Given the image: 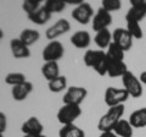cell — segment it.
Wrapping results in <instances>:
<instances>
[{
  "label": "cell",
  "instance_id": "6da1fadb",
  "mask_svg": "<svg viewBox=\"0 0 146 137\" xmlns=\"http://www.w3.org/2000/svg\"><path fill=\"white\" fill-rule=\"evenodd\" d=\"M124 104L123 105H117L110 108L107 113L100 118V120L98 122V129L105 132V131H113V127L116 126V124L121 120L124 115Z\"/></svg>",
  "mask_w": 146,
  "mask_h": 137
},
{
  "label": "cell",
  "instance_id": "7a4b0ae2",
  "mask_svg": "<svg viewBox=\"0 0 146 137\" xmlns=\"http://www.w3.org/2000/svg\"><path fill=\"white\" fill-rule=\"evenodd\" d=\"M82 115L80 105H74V104H63L57 111V120L60 124L71 125L74 124V121Z\"/></svg>",
  "mask_w": 146,
  "mask_h": 137
},
{
  "label": "cell",
  "instance_id": "3957f363",
  "mask_svg": "<svg viewBox=\"0 0 146 137\" xmlns=\"http://www.w3.org/2000/svg\"><path fill=\"white\" fill-rule=\"evenodd\" d=\"M122 83H123L124 89L129 94V97L139 98L143 95V83L140 82L139 77H136L133 72L128 71L122 77Z\"/></svg>",
  "mask_w": 146,
  "mask_h": 137
},
{
  "label": "cell",
  "instance_id": "277c9868",
  "mask_svg": "<svg viewBox=\"0 0 146 137\" xmlns=\"http://www.w3.org/2000/svg\"><path fill=\"white\" fill-rule=\"evenodd\" d=\"M128 98H129V94L124 88L108 87L105 92V103L108 108L123 105V103L127 102Z\"/></svg>",
  "mask_w": 146,
  "mask_h": 137
},
{
  "label": "cell",
  "instance_id": "5b68a950",
  "mask_svg": "<svg viewBox=\"0 0 146 137\" xmlns=\"http://www.w3.org/2000/svg\"><path fill=\"white\" fill-rule=\"evenodd\" d=\"M63 54H65V48L62 43L58 40H52L45 45L42 55L45 62H57V60H60L63 56Z\"/></svg>",
  "mask_w": 146,
  "mask_h": 137
},
{
  "label": "cell",
  "instance_id": "8992f818",
  "mask_svg": "<svg viewBox=\"0 0 146 137\" xmlns=\"http://www.w3.org/2000/svg\"><path fill=\"white\" fill-rule=\"evenodd\" d=\"M86 95H88V91L84 87H80V86H71V87L67 89L65 95H63V103L80 105V103L84 102Z\"/></svg>",
  "mask_w": 146,
  "mask_h": 137
},
{
  "label": "cell",
  "instance_id": "52a82bcc",
  "mask_svg": "<svg viewBox=\"0 0 146 137\" xmlns=\"http://www.w3.org/2000/svg\"><path fill=\"white\" fill-rule=\"evenodd\" d=\"M73 20L77 21L80 25H88L89 21L94 17V10L90 4L88 3H82L80 5L76 6L72 11Z\"/></svg>",
  "mask_w": 146,
  "mask_h": 137
},
{
  "label": "cell",
  "instance_id": "ba28073f",
  "mask_svg": "<svg viewBox=\"0 0 146 137\" xmlns=\"http://www.w3.org/2000/svg\"><path fill=\"white\" fill-rule=\"evenodd\" d=\"M146 17V1L145 0H130V9L125 15L127 21L140 22Z\"/></svg>",
  "mask_w": 146,
  "mask_h": 137
},
{
  "label": "cell",
  "instance_id": "9c48e42d",
  "mask_svg": "<svg viewBox=\"0 0 146 137\" xmlns=\"http://www.w3.org/2000/svg\"><path fill=\"white\" fill-rule=\"evenodd\" d=\"M112 24V15L102 7H99V10L93 17V31L98 32L102 30H107L108 26Z\"/></svg>",
  "mask_w": 146,
  "mask_h": 137
},
{
  "label": "cell",
  "instance_id": "30bf717a",
  "mask_svg": "<svg viewBox=\"0 0 146 137\" xmlns=\"http://www.w3.org/2000/svg\"><path fill=\"white\" fill-rule=\"evenodd\" d=\"M112 42L121 47L124 52L133 47V37L127 31V28H116L112 33Z\"/></svg>",
  "mask_w": 146,
  "mask_h": 137
},
{
  "label": "cell",
  "instance_id": "8fae6325",
  "mask_svg": "<svg viewBox=\"0 0 146 137\" xmlns=\"http://www.w3.org/2000/svg\"><path fill=\"white\" fill-rule=\"evenodd\" d=\"M70 30H71L70 22H68L66 19H60L46 30V32H45V37L52 42V40H55L57 37L67 33Z\"/></svg>",
  "mask_w": 146,
  "mask_h": 137
},
{
  "label": "cell",
  "instance_id": "7c38bea8",
  "mask_svg": "<svg viewBox=\"0 0 146 137\" xmlns=\"http://www.w3.org/2000/svg\"><path fill=\"white\" fill-rule=\"evenodd\" d=\"M44 130L43 124L39 121L38 118L32 116L27 121H25L21 126V131L25 135H42Z\"/></svg>",
  "mask_w": 146,
  "mask_h": 137
},
{
  "label": "cell",
  "instance_id": "4fadbf2b",
  "mask_svg": "<svg viewBox=\"0 0 146 137\" xmlns=\"http://www.w3.org/2000/svg\"><path fill=\"white\" fill-rule=\"evenodd\" d=\"M10 49L12 53V56L16 59H26L31 56L29 47L21 42L20 38H13L10 42Z\"/></svg>",
  "mask_w": 146,
  "mask_h": 137
},
{
  "label": "cell",
  "instance_id": "5bb4252c",
  "mask_svg": "<svg viewBox=\"0 0 146 137\" xmlns=\"http://www.w3.org/2000/svg\"><path fill=\"white\" fill-rule=\"evenodd\" d=\"M71 43L78 49L88 48L91 43L90 33L86 31H78L71 36Z\"/></svg>",
  "mask_w": 146,
  "mask_h": 137
},
{
  "label": "cell",
  "instance_id": "9a60e30c",
  "mask_svg": "<svg viewBox=\"0 0 146 137\" xmlns=\"http://www.w3.org/2000/svg\"><path fill=\"white\" fill-rule=\"evenodd\" d=\"M32 91H33V83H31V82L27 81L20 86L12 87L11 95H12L13 99L17 100V102H22V100H25L32 93Z\"/></svg>",
  "mask_w": 146,
  "mask_h": 137
},
{
  "label": "cell",
  "instance_id": "2e32d148",
  "mask_svg": "<svg viewBox=\"0 0 146 137\" xmlns=\"http://www.w3.org/2000/svg\"><path fill=\"white\" fill-rule=\"evenodd\" d=\"M105 56H106V53L104 50H86L83 56V61L85 66L94 68Z\"/></svg>",
  "mask_w": 146,
  "mask_h": 137
},
{
  "label": "cell",
  "instance_id": "e0dca14e",
  "mask_svg": "<svg viewBox=\"0 0 146 137\" xmlns=\"http://www.w3.org/2000/svg\"><path fill=\"white\" fill-rule=\"evenodd\" d=\"M108 60V59H107ZM128 70V66L124 61H112L108 60V67H107V75L110 77H123Z\"/></svg>",
  "mask_w": 146,
  "mask_h": 137
},
{
  "label": "cell",
  "instance_id": "ac0fdd59",
  "mask_svg": "<svg viewBox=\"0 0 146 137\" xmlns=\"http://www.w3.org/2000/svg\"><path fill=\"white\" fill-rule=\"evenodd\" d=\"M28 19H29V21L33 22V24L42 26V25H45L50 19H51V13L46 10V7L44 5H42L35 12L28 15Z\"/></svg>",
  "mask_w": 146,
  "mask_h": 137
},
{
  "label": "cell",
  "instance_id": "d6986e66",
  "mask_svg": "<svg viewBox=\"0 0 146 137\" xmlns=\"http://www.w3.org/2000/svg\"><path fill=\"white\" fill-rule=\"evenodd\" d=\"M129 122L134 129L146 127V108H140L130 114Z\"/></svg>",
  "mask_w": 146,
  "mask_h": 137
},
{
  "label": "cell",
  "instance_id": "ffe728a7",
  "mask_svg": "<svg viewBox=\"0 0 146 137\" xmlns=\"http://www.w3.org/2000/svg\"><path fill=\"white\" fill-rule=\"evenodd\" d=\"M133 129L134 127L130 125L129 120L121 119L116 124V126L113 127V132H115L118 137H133V134H134Z\"/></svg>",
  "mask_w": 146,
  "mask_h": 137
},
{
  "label": "cell",
  "instance_id": "44dd1931",
  "mask_svg": "<svg viewBox=\"0 0 146 137\" xmlns=\"http://www.w3.org/2000/svg\"><path fill=\"white\" fill-rule=\"evenodd\" d=\"M42 74L50 82L60 76V66L57 62H45L42 67Z\"/></svg>",
  "mask_w": 146,
  "mask_h": 137
},
{
  "label": "cell",
  "instance_id": "7402d4cb",
  "mask_svg": "<svg viewBox=\"0 0 146 137\" xmlns=\"http://www.w3.org/2000/svg\"><path fill=\"white\" fill-rule=\"evenodd\" d=\"M95 44L98 45V47L104 50V49H107L110 47V44L112 43V33L107 30H102L96 33V36H95Z\"/></svg>",
  "mask_w": 146,
  "mask_h": 137
},
{
  "label": "cell",
  "instance_id": "603a6c76",
  "mask_svg": "<svg viewBox=\"0 0 146 137\" xmlns=\"http://www.w3.org/2000/svg\"><path fill=\"white\" fill-rule=\"evenodd\" d=\"M58 137H85V132L74 124L62 126L58 131Z\"/></svg>",
  "mask_w": 146,
  "mask_h": 137
},
{
  "label": "cell",
  "instance_id": "cb8c5ba5",
  "mask_svg": "<svg viewBox=\"0 0 146 137\" xmlns=\"http://www.w3.org/2000/svg\"><path fill=\"white\" fill-rule=\"evenodd\" d=\"M40 38V33L38 31H35V30H32V28H26L21 32V34H20V39H21V42L26 44L27 47H31L32 44H34L36 43L39 40Z\"/></svg>",
  "mask_w": 146,
  "mask_h": 137
},
{
  "label": "cell",
  "instance_id": "d4e9b609",
  "mask_svg": "<svg viewBox=\"0 0 146 137\" xmlns=\"http://www.w3.org/2000/svg\"><path fill=\"white\" fill-rule=\"evenodd\" d=\"M106 56L108 60H112V61H123V59H124V50L121 47H118L116 43L112 42L107 48Z\"/></svg>",
  "mask_w": 146,
  "mask_h": 137
},
{
  "label": "cell",
  "instance_id": "484cf974",
  "mask_svg": "<svg viewBox=\"0 0 146 137\" xmlns=\"http://www.w3.org/2000/svg\"><path fill=\"white\" fill-rule=\"evenodd\" d=\"M48 87L54 93H60V92H62L63 89H66V87H67V79L65 76L60 75L57 79L50 81L48 83Z\"/></svg>",
  "mask_w": 146,
  "mask_h": 137
},
{
  "label": "cell",
  "instance_id": "4316f807",
  "mask_svg": "<svg viewBox=\"0 0 146 137\" xmlns=\"http://www.w3.org/2000/svg\"><path fill=\"white\" fill-rule=\"evenodd\" d=\"M27 82L26 76L21 72H10L7 74L5 77V83L9 86H12V87H16V86H20L22 83Z\"/></svg>",
  "mask_w": 146,
  "mask_h": 137
},
{
  "label": "cell",
  "instance_id": "83f0119b",
  "mask_svg": "<svg viewBox=\"0 0 146 137\" xmlns=\"http://www.w3.org/2000/svg\"><path fill=\"white\" fill-rule=\"evenodd\" d=\"M44 6L46 7V10L51 13H58L62 12L66 7V3L65 0H48L46 3L44 4Z\"/></svg>",
  "mask_w": 146,
  "mask_h": 137
},
{
  "label": "cell",
  "instance_id": "f1b7e54d",
  "mask_svg": "<svg viewBox=\"0 0 146 137\" xmlns=\"http://www.w3.org/2000/svg\"><path fill=\"white\" fill-rule=\"evenodd\" d=\"M127 31L130 33V36L133 37V39H141L144 37L143 28L140 26V22L136 21H127Z\"/></svg>",
  "mask_w": 146,
  "mask_h": 137
},
{
  "label": "cell",
  "instance_id": "f546056e",
  "mask_svg": "<svg viewBox=\"0 0 146 137\" xmlns=\"http://www.w3.org/2000/svg\"><path fill=\"white\" fill-rule=\"evenodd\" d=\"M40 6H42L40 0H25L23 4H22V9L27 13V16L35 12Z\"/></svg>",
  "mask_w": 146,
  "mask_h": 137
},
{
  "label": "cell",
  "instance_id": "4dcf8cb0",
  "mask_svg": "<svg viewBox=\"0 0 146 137\" xmlns=\"http://www.w3.org/2000/svg\"><path fill=\"white\" fill-rule=\"evenodd\" d=\"M101 7L111 13V12L119 10L122 7V3H121V0H102Z\"/></svg>",
  "mask_w": 146,
  "mask_h": 137
},
{
  "label": "cell",
  "instance_id": "1f68e13d",
  "mask_svg": "<svg viewBox=\"0 0 146 137\" xmlns=\"http://www.w3.org/2000/svg\"><path fill=\"white\" fill-rule=\"evenodd\" d=\"M6 127H7V119L6 115L4 113L0 111V132L4 134L6 131Z\"/></svg>",
  "mask_w": 146,
  "mask_h": 137
},
{
  "label": "cell",
  "instance_id": "d6a6232c",
  "mask_svg": "<svg viewBox=\"0 0 146 137\" xmlns=\"http://www.w3.org/2000/svg\"><path fill=\"white\" fill-rule=\"evenodd\" d=\"M99 137H118L113 131H105V132H101Z\"/></svg>",
  "mask_w": 146,
  "mask_h": 137
},
{
  "label": "cell",
  "instance_id": "836d02e7",
  "mask_svg": "<svg viewBox=\"0 0 146 137\" xmlns=\"http://www.w3.org/2000/svg\"><path fill=\"white\" fill-rule=\"evenodd\" d=\"M65 3H66V5L67 4H71V5H80L82 3H83V0H65Z\"/></svg>",
  "mask_w": 146,
  "mask_h": 137
},
{
  "label": "cell",
  "instance_id": "e575fe53",
  "mask_svg": "<svg viewBox=\"0 0 146 137\" xmlns=\"http://www.w3.org/2000/svg\"><path fill=\"white\" fill-rule=\"evenodd\" d=\"M139 80H140L141 83L146 86V71H143V72H141L140 76H139Z\"/></svg>",
  "mask_w": 146,
  "mask_h": 137
},
{
  "label": "cell",
  "instance_id": "d590c367",
  "mask_svg": "<svg viewBox=\"0 0 146 137\" xmlns=\"http://www.w3.org/2000/svg\"><path fill=\"white\" fill-rule=\"evenodd\" d=\"M23 137H46V136H45V135H25Z\"/></svg>",
  "mask_w": 146,
  "mask_h": 137
},
{
  "label": "cell",
  "instance_id": "8d00e7d4",
  "mask_svg": "<svg viewBox=\"0 0 146 137\" xmlns=\"http://www.w3.org/2000/svg\"><path fill=\"white\" fill-rule=\"evenodd\" d=\"M4 37V32H3V30L1 28H0V39H1Z\"/></svg>",
  "mask_w": 146,
  "mask_h": 137
},
{
  "label": "cell",
  "instance_id": "74e56055",
  "mask_svg": "<svg viewBox=\"0 0 146 137\" xmlns=\"http://www.w3.org/2000/svg\"><path fill=\"white\" fill-rule=\"evenodd\" d=\"M0 137H4V135L1 134V132H0Z\"/></svg>",
  "mask_w": 146,
  "mask_h": 137
}]
</instances>
